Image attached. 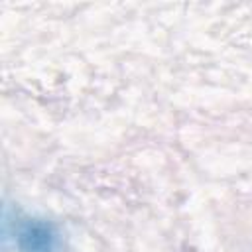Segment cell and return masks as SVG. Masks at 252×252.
I'll return each instance as SVG.
<instances>
[{"label": "cell", "mask_w": 252, "mask_h": 252, "mask_svg": "<svg viewBox=\"0 0 252 252\" xmlns=\"http://www.w3.org/2000/svg\"><path fill=\"white\" fill-rule=\"evenodd\" d=\"M20 244L24 252H51L53 232L47 224H26L20 232Z\"/></svg>", "instance_id": "1"}]
</instances>
